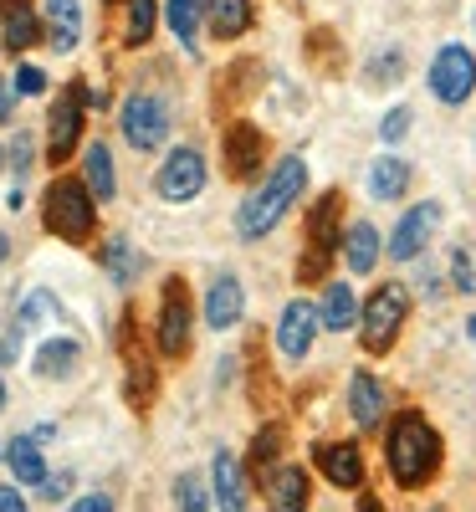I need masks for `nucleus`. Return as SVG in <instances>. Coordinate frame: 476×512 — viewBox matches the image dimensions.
Instances as JSON below:
<instances>
[{
	"instance_id": "nucleus-11",
	"label": "nucleus",
	"mask_w": 476,
	"mask_h": 512,
	"mask_svg": "<svg viewBox=\"0 0 476 512\" xmlns=\"http://www.w3.org/2000/svg\"><path fill=\"white\" fill-rule=\"evenodd\" d=\"M221 154H226V175L231 180H256L267 169V134L246 118H231L221 134Z\"/></svg>"
},
{
	"instance_id": "nucleus-13",
	"label": "nucleus",
	"mask_w": 476,
	"mask_h": 512,
	"mask_svg": "<svg viewBox=\"0 0 476 512\" xmlns=\"http://www.w3.org/2000/svg\"><path fill=\"white\" fill-rule=\"evenodd\" d=\"M313 461H318V472L328 477V487H338V492H359L364 487V456H359L354 441H318Z\"/></svg>"
},
{
	"instance_id": "nucleus-31",
	"label": "nucleus",
	"mask_w": 476,
	"mask_h": 512,
	"mask_svg": "<svg viewBox=\"0 0 476 512\" xmlns=\"http://www.w3.org/2000/svg\"><path fill=\"white\" fill-rule=\"evenodd\" d=\"M405 67H410L405 47H384V52H374V57L364 62V82H369V88H389V82L405 77Z\"/></svg>"
},
{
	"instance_id": "nucleus-9",
	"label": "nucleus",
	"mask_w": 476,
	"mask_h": 512,
	"mask_svg": "<svg viewBox=\"0 0 476 512\" xmlns=\"http://www.w3.org/2000/svg\"><path fill=\"white\" fill-rule=\"evenodd\" d=\"M82 123H88V82H72L47 113V159L52 164L72 159V149L82 144Z\"/></svg>"
},
{
	"instance_id": "nucleus-2",
	"label": "nucleus",
	"mask_w": 476,
	"mask_h": 512,
	"mask_svg": "<svg viewBox=\"0 0 476 512\" xmlns=\"http://www.w3.org/2000/svg\"><path fill=\"white\" fill-rule=\"evenodd\" d=\"M441 461H446L441 431L420 410H400L395 420H389V431H384V466H389V477H395V487L420 492L430 477L441 472Z\"/></svg>"
},
{
	"instance_id": "nucleus-38",
	"label": "nucleus",
	"mask_w": 476,
	"mask_h": 512,
	"mask_svg": "<svg viewBox=\"0 0 476 512\" xmlns=\"http://www.w3.org/2000/svg\"><path fill=\"white\" fill-rule=\"evenodd\" d=\"M11 88H16V98H41V93H47V72L31 67V62H21L16 77H11Z\"/></svg>"
},
{
	"instance_id": "nucleus-39",
	"label": "nucleus",
	"mask_w": 476,
	"mask_h": 512,
	"mask_svg": "<svg viewBox=\"0 0 476 512\" xmlns=\"http://www.w3.org/2000/svg\"><path fill=\"white\" fill-rule=\"evenodd\" d=\"M16 354H21V328L11 323H0V369H6V364H16Z\"/></svg>"
},
{
	"instance_id": "nucleus-49",
	"label": "nucleus",
	"mask_w": 476,
	"mask_h": 512,
	"mask_svg": "<svg viewBox=\"0 0 476 512\" xmlns=\"http://www.w3.org/2000/svg\"><path fill=\"white\" fill-rule=\"evenodd\" d=\"M0 461H6V441H0Z\"/></svg>"
},
{
	"instance_id": "nucleus-21",
	"label": "nucleus",
	"mask_w": 476,
	"mask_h": 512,
	"mask_svg": "<svg viewBox=\"0 0 476 512\" xmlns=\"http://www.w3.org/2000/svg\"><path fill=\"white\" fill-rule=\"evenodd\" d=\"M308 502H313V487L302 466H277L267 477V512H308Z\"/></svg>"
},
{
	"instance_id": "nucleus-33",
	"label": "nucleus",
	"mask_w": 476,
	"mask_h": 512,
	"mask_svg": "<svg viewBox=\"0 0 476 512\" xmlns=\"http://www.w3.org/2000/svg\"><path fill=\"white\" fill-rule=\"evenodd\" d=\"M175 507L180 512H210V487L195 472H180L175 477Z\"/></svg>"
},
{
	"instance_id": "nucleus-12",
	"label": "nucleus",
	"mask_w": 476,
	"mask_h": 512,
	"mask_svg": "<svg viewBox=\"0 0 476 512\" xmlns=\"http://www.w3.org/2000/svg\"><path fill=\"white\" fill-rule=\"evenodd\" d=\"M318 328H323L318 308L308 303V297H292V303L282 308V318H277V354H282V359H292V364H302V359L313 354Z\"/></svg>"
},
{
	"instance_id": "nucleus-28",
	"label": "nucleus",
	"mask_w": 476,
	"mask_h": 512,
	"mask_svg": "<svg viewBox=\"0 0 476 512\" xmlns=\"http://www.w3.org/2000/svg\"><path fill=\"white\" fill-rule=\"evenodd\" d=\"M164 21L175 31V41L185 52L200 47V26H205V0H164Z\"/></svg>"
},
{
	"instance_id": "nucleus-46",
	"label": "nucleus",
	"mask_w": 476,
	"mask_h": 512,
	"mask_svg": "<svg viewBox=\"0 0 476 512\" xmlns=\"http://www.w3.org/2000/svg\"><path fill=\"white\" fill-rule=\"evenodd\" d=\"M466 338H471V344H476V313L466 318Z\"/></svg>"
},
{
	"instance_id": "nucleus-37",
	"label": "nucleus",
	"mask_w": 476,
	"mask_h": 512,
	"mask_svg": "<svg viewBox=\"0 0 476 512\" xmlns=\"http://www.w3.org/2000/svg\"><path fill=\"white\" fill-rule=\"evenodd\" d=\"M6 164L16 169V180L31 175V164H36V139L26 134V128H16V139H11V149H6Z\"/></svg>"
},
{
	"instance_id": "nucleus-20",
	"label": "nucleus",
	"mask_w": 476,
	"mask_h": 512,
	"mask_svg": "<svg viewBox=\"0 0 476 512\" xmlns=\"http://www.w3.org/2000/svg\"><path fill=\"white\" fill-rule=\"evenodd\" d=\"M210 497L221 512H246V472L231 451H215L210 461Z\"/></svg>"
},
{
	"instance_id": "nucleus-26",
	"label": "nucleus",
	"mask_w": 476,
	"mask_h": 512,
	"mask_svg": "<svg viewBox=\"0 0 476 512\" xmlns=\"http://www.w3.org/2000/svg\"><path fill=\"white\" fill-rule=\"evenodd\" d=\"M82 180H88V190L98 195V205L118 195V169H113V149H108L103 139H93L88 149H82Z\"/></svg>"
},
{
	"instance_id": "nucleus-47",
	"label": "nucleus",
	"mask_w": 476,
	"mask_h": 512,
	"mask_svg": "<svg viewBox=\"0 0 476 512\" xmlns=\"http://www.w3.org/2000/svg\"><path fill=\"white\" fill-rule=\"evenodd\" d=\"M0 410H6V384H0Z\"/></svg>"
},
{
	"instance_id": "nucleus-5",
	"label": "nucleus",
	"mask_w": 476,
	"mask_h": 512,
	"mask_svg": "<svg viewBox=\"0 0 476 512\" xmlns=\"http://www.w3.org/2000/svg\"><path fill=\"white\" fill-rule=\"evenodd\" d=\"M425 88H430V98H436L441 108L471 103V93H476V52L466 47V41H446V47H436V57H430V67H425Z\"/></svg>"
},
{
	"instance_id": "nucleus-48",
	"label": "nucleus",
	"mask_w": 476,
	"mask_h": 512,
	"mask_svg": "<svg viewBox=\"0 0 476 512\" xmlns=\"http://www.w3.org/2000/svg\"><path fill=\"white\" fill-rule=\"evenodd\" d=\"M0 169H6V149H0Z\"/></svg>"
},
{
	"instance_id": "nucleus-22",
	"label": "nucleus",
	"mask_w": 476,
	"mask_h": 512,
	"mask_svg": "<svg viewBox=\"0 0 476 512\" xmlns=\"http://www.w3.org/2000/svg\"><path fill=\"white\" fill-rule=\"evenodd\" d=\"M251 26H256L251 0H205V31L215 41H241Z\"/></svg>"
},
{
	"instance_id": "nucleus-6",
	"label": "nucleus",
	"mask_w": 476,
	"mask_h": 512,
	"mask_svg": "<svg viewBox=\"0 0 476 512\" xmlns=\"http://www.w3.org/2000/svg\"><path fill=\"white\" fill-rule=\"evenodd\" d=\"M169 103L159 98V93H128L123 98V108H118V128H123V139H128V149H139V154H154V149H164V139H169Z\"/></svg>"
},
{
	"instance_id": "nucleus-30",
	"label": "nucleus",
	"mask_w": 476,
	"mask_h": 512,
	"mask_svg": "<svg viewBox=\"0 0 476 512\" xmlns=\"http://www.w3.org/2000/svg\"><path fill=\"white\" fill-rule=\"evenodd\" d=\"M154 26H159V0H128V16H123V41L128 47H149Z\"/></svg>"
},
{
	"instance_id": "nucleus-34",
	"label": "nucleus",
	"mask_w": 476,
	"mask_h": 512,
	"mask_svg": "<svg viewBox=\"0 0 476 512\" xmlns=\"http://www.w3.org/2000/svg\"><path fill=\"white\" fill-rule=\"evenodd\" d=\"M277 456H282V431H277V425H267V431L256 436V446H251V472L267 482V477H272V461H277Z\"/></svg>"
},
{
	"instance_id": "nucleus-8",
	"label": "nucleus",
	"mask_w": 476,
	"mask_h": 512,
	"mask_svg": "<svg viewBox=\"0 0 476 512\" xmlns=\"http://www.w3.org/2000/svg\"><path fill=\"white\" fill-rule=\"evenodd\" d=\"M210 180V169H205V154L195 144H180V149H169L164 164H159V175H154V195L164 205H190Z\"/></svg>"
},
{
	"instance_id": "nucleus-16",
	"label": "nucleus",
	"mask_w": 476,
	"mask_h": 512,
	"mask_svg": "<svg viewBox=\"0 0 476 512\" xmlns=\"http://www.w3.org/2000/svg\"><path fill=\"white\" fill-rule=\"evenodd\" d=\"M246 318V287H241V277L236 272H221L210 282V292H205V323L215 328V333H226V328H236Z\"/></svg>"
},
{
	"instance_id": "nucleus-36",
	"label": "nucleus",
	"mask_w": 476,
	"mask_h": 512,
	"mask_svg": "<svg viewBox=\"0 0 476 512\" xmlns=\"http://www.w3.org/2000/svg\"><path fill=\"white\" fill-rule=\"evenodd\" d=\"M410 123H415V108H405V103H400V108H389V113L379 118V139H384V149H395V144L410 134Z\"/></svg>"
},
{
	"instance_id": "nucleus-35",
	"label": "nucleus",
	"mask_w": 476,
	"mask_h": 512,
	"mask_svg": "<svg viewBox=\"0 0 476 512\" xmlns=\"http://www.w3.org/2000/svg\"><path fill=\"white\" fill-rule=\"evenodd\" d=\"M415 267H420V297H430V303H441V297L451 292V277H446V267H436L430 256H415Z\"/></svg>"
},
{
	"instance_id": "nucleus-44",
	"label": "nucleus",
	"mask_w": 476,
	"mask_h": 512,
	"mask_svg": "<svg viewBox=\"0 0 476 512\" xmlns=\"http://www.w3.org/2000/svg\"><path fill=\"white\" fill-rule=\"evenodd\" d=\"M6 256H11V236H6V231H0V262H6Z\"/></svg>"
},
{
	"instance_id": "nucleus-45",
	"label": "nucleus",
	"mask_w": 476,
	"mask_h": 512,
	"mask_svg": "<svg viewBox=\"0 0 476 512\" xmlns=\"http://www.w3.org/2000/svg\"><path fill=\"white\" fill-rule=\"evenodd\" d=\"M359 512H384V507H379L374 497H364V502H359Z\"/></svg>"
},
{
	"instance_id": "nucleus-43",
	"label": "nucleus",
	"mask_w": 476,
	"mask_h": 512,
	"mask_svg": "<svg viewBox=\"0 0 476 512\" xmlns=\"http://www.w3.org/2000/svg\"><path fill=\"white\" fill-rule=\"evenodd\" d=\"M0 512H26V497L16 487H0Z\"/></svg>"
},
{
	"instance_id": "nucleus-40",
	"label": "nucleus",
	"mask_w": 476,
	"mask_h": 512,
	"mask_svg": "<svg viewBox=\"0 0 476 512\" xmlns=\"http://www.w3.org/2000/svg\"><path fill=\"white\" fill-rule=\"evenodd\" d=\"M72 512H118V507H113L108 492H88V497H77V502H72Z\"/></svg>"
},
{
	"instance_id": "nucleus-14",
	"label": "nucleus",
	"mask_w": 476,
	"mask_h": 512,
	"mask_svg": "<svg viewBox=\"0 0 476 512\" xmlns=\"http://www.w3.org/2000/svg\"><path fill=\"white\" fill-rule=\"evenodd\" d=\"M338 256H343V267H349L354 277H369L379 267V256H384V236L374 221H349L343 226V241H338Z\"/></svg>"
},
{
	"instance_id": "nucleus-1",
	"label": "nucleus",
	"mask_w": 476,
	"mask_h": 512,
	"mask_svg": "<svg viewBox=\"0 0 476 512\" xmlns=\"http://www.w3.org/2000/svg\"><path fill=\"white\" fill-rule=\"evenodd\" d=\"M302 195H308V159H302V154L272 159V175L236 205V236L241 241H267L292 216V205Z\"/></svg>"
},
{
	"instance_id": "nucleus-19",
	"label": "nucleus",
	"mask_w": 476,
	"mask_h": 512,
	"mask_svg": "<svg viewBox=\"0 0 476 512\" xmlns=\"http://www.w3.org/2000/svg\"><path fill=\"white\" fill-rule=\"evenodd\" d=\"M343 226H349V216H343V195H338V190H328V195H318V200L308 205V246L338 251Z\"/></svg>"
},
{
	"instance_id": "nucleus-24",
	"label": "nucleus",
	"mask_w": 476,
	"mask_h": 512,
	"mask_svg": "<svg viewBox=\"0 0 476 512\" xmlns=\"http://www.w3.org/2000/svg\"><path fill=\"white\" fill-rule=\"evenodd\" d=\"M318 318H323L328 333L359 328V297H354V287H349V282H328V287H323V303H318Z\"/></svg>"
},
{
	"instance_id": "nucleus-23",
	"label": "nucleus",
	"mask_w": 476,
	"mask_h": 512,
	"mask_svg": "<svg viewBox=\"0 0 476 512\" xmlns=\"http://www.w3.org/2000/svg\"><path fill=\"white\" fill-rule=\"evenodd\" d=\"M98 262H103L108 282L134 287V282L144 277V267H149V256H144L134 241H128V236H108V241H103V251H98Z\"/></svg>"
},
{
	"instance_id": "nucleus-29",
	"label": "nucleus",
	"mask_w": 476,
	"mask_h": 512,
	"mask_svg": "<svg viewBox=\"0 0 476 512\" xmlns=\"http://www.w3.org/2000/svg\"><path fill=\"white\" fill-rule=\"evenodd\" d=\"M82 359V344L77 338H47V344L36 349V374L41 379H67Z\"/></svg>"
},
{
	"instance_id": "nucleus-41",
	"label": "nucleus",
	"mask_w": 476,
	"mask_h": 512,
	"mask_svg": "<svg viewBox=\"0 0 476 512\" xmlns=\"http://www.w3.org/2000/svg\"><path fill=\"white\" fill-rule=\"evenodd\" d=\"M16 118V88H11V77H0V123H11Z\"/></svg>"
},
{
	"instance_id": "nucleus-50",
	"label": "nucleus",
	"mask_w": 476,
	"mask_h": 512,
	"mask_svg": "<svg viewBox=\"0 0 476 512\" xmlns=\"http://www.w3.org/2000/svg\"><path fill=\"white\" fill-rule=\"evenodd\" d=\"M471 31H476V11H471Z\"/></svg>"
},
{
	"instance_id": "nucleus-42",
	"label": "nucleus",
	"mask_w": 476,
	"mask_h": 512,
	"mask_svg": "<svg viewBox=\"0 0 476 512\" xmlns=\"http://www.w3.org/2000/svg\"><path fill=\"white\" fill-rule=\"evenodd\" d=\"M67 487H72V477H67V472H57V477H47V482H41V492H47L52 502H57V497H67Z\"/></svg>"
},
{
	"instance_id": "nucleus-32",
	"label": "nucleus",
	"mask_w": 476,
	"mask_h": 512,
	"mask_svg": "<svg viewBox=\"0 0 476 512\" xmlns=\"http://www.w3.org/2000/svg\"><path fill=\"white\" fill-rule=\"evenodd\" d=\"M446 277H451V292L476 297V241H456V246H451V256H446Z\"/></svg>"
},
{
	"instance_id": "nucleus-4",
	"label": "nucleus",
	"mask_w": 476,
	"mask_h": 512,
	"mask_svg": "<svg viewBox=\"0 0 476 512\" xmlns=\"http://www.w3.org/2000/svg\"><path fill=\"white\" fill-rule=\"evenodd\" d=\"M410 318V287L405 282H379L359 303V344L364 354H389L405 333Z\"/></svg>"
},
{
	"instance_id": "nucleus-27",
	"label": "nucleus",
	"mask_w": 476,
	"mask_h": 512,
	"mask_svg": "<svg viewBox=\"0 0 476 512\" xmlns=\"http://www.w3.org/2000/svg\"><path fill=\"white\" fill-rule=\"evenodd\" d=\"M6 466L16 472L21 487H41V482L52 477L47 461H41V436H16V441L6 446Z\"/></svg>"
},
{
	"instance_id": "nucleus-3",
	"label": "nucleus",
	"mask_w": 476,
	"mask_h": 512,
	"mask_svg": "<svg viewBox=\"0 0 476 512\" xmlns=\"http://www.w3.org/2000/svg\"><path fill=\"white\" fill-rule=\"evenodd\" d=\"M41 226H47L57 241H93L98 231V195L88 190V180H72V175H57L41 195Z\"/></svg>"
},
{
	"instance_id": "nucleus-18",
	"label": "nucleus",
	"mask_w": 476,
	"mask_h": 512,
	"mask_svg": "<svg viewBox=\"0 0 476 512\" xmlns=\"http://www.w3.org/2000/svg\"><path fill=\"white\" fill-rule=\"evenodd\" d=\"M41 36H47V26H41L31 0H0V41H6V52H26Z\"/></svg>"
},
{
	"instance_id": "nucleus-17",
	"label": "nucleus",
	"mask_w": 476,
	"mask_h": 512,
	"mask_svg": "<svg viewBox=\"0 0 476 512\" xmlns=\"http://www.w3.org/2000/svg\"><path fill=\"white\" fill-rule=\"evenodd\" d=\"M384 410H389V390L369 369H354L349 374V415H354V425H359V431H379Z\"/></svg>"
},
{
	"instance_id": "nucleus-7",
	"label": "nucleus",
	"mask_w": 476,
	"mask_h": 512,
	"mask_svg": "<svg viewBox=\"0 0 476 512\" xmlns=\"http://www.w3.org/2000/svg\"><path fill=\"white\" fill-rule=\"evenodd\" d=\"M441 221H446V210H441V200H415L405 216L395 221V231H389V241H384V256L389 262H415V256H425L430 251V241H436V231H441Z\"/></svg>"
},
{
	"instance_id": "nucleus-15",
	"label": "nucleus",
	"mask_w": 476,
	"mask_h": 512,
	"mask_svg": "<svg viewBox=\"0 0 476 512\" xmlns=\"http://www.w3.org/2000/svg\"><path fill=\"white\" fill-rule=\"evenodd\" d=\"M410 185H415V164H410L400 149H384V154L369 164V195H374V200L395 205V200L410 195Z\"/></svg>"
},
{
	"instance_id": "nucleus-25",
	"label": "nucleus",
	"mask_w": 476,
	"mask_h": 512,
	"mask_svg": "<svg viewBox=\"0 0 476 512\" xmlns=\"http://www.w3.org/2000/svg\"><path fill=\"white\" fill-rule=\"evenodd\" d=\"M47 41H52V52H77V41H82V6L77 0H47Z\"/></svg>"
},
{
	"instance_id": "nucleus-10",
	"label": "nucleus",
	"mask_w": 476,
	"mask_h": 512,
	"mask_svg": "<svg viewBox=\"0 0 476 512\" xmlns=\"http://www.w3.org/2000/svg\"><path fill=\"white\" fill-rule=\"evenodd\" d=\"M154 344L164 359H185L190 354V292L180 277H169L159 292V323H154Z\"/></svg>"
}]
</instances>
